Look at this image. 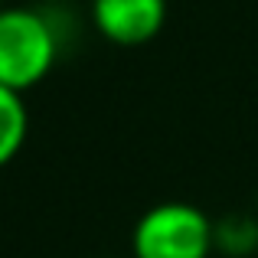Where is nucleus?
Wrapping results in <instances>:
<instances>
[{
	"instance_id": "1",
	"label": "nucleus",
	"mask_w": 258,
	"mask_h": 258,
	"mask_svg": "<svg viewBox=\"0 0 258 258\" xmlns=\"http://www.w3.org/2000/svg\"><path fill=\"white\" fill-rule=\"evenodd\" d=\"M59 59V26L36 7L0 10V85L30 92L52 72Z\"/></svg>"
},
{
	"instance_id": "2",
	"label": "nucleus",
	"mask_w": 258,
	"mask_h": 258,
	"mask_svg": "<svg viewBox=\"0 0 258 258\" xmlns=\"http://www.w3.org/2000/svg\"><path fill=\"white\" fill-rule=\"evenodd\" d=\"M134 258H209L216 252V222L183 200L151 206L131 232Z\"/></svg>"
},
{
	"instance_id": "3",
	"label": "nucleus",
	"mask_w": 258,
	"mask_h": 258,
	"mask_svg": "<svg viewBox=\"0 0 258 258\" xmlns=\"http://www.w3.org/2000/svg\"><path fill=\"white\" fill-rule=\"evenodd\" d=\"M167 23V0H92V26L114 46H144Z\"/></svg>"
},
{
	"instance_id": "4",
	"label": "nucleus",
	"mask_w": 258,
	"mask_h": 258,
	"mask_svg": "<svg viewBox=\"0 0 258 258\" xmlns=\"http://www.w3.org/2000/svg\"><path fill=\"white\" fill-rule=\"evenodd\" d=\"M30 134V111L23 105V95L0 85V170L23 151Z\"/></svg>"
},
{
	"instance_id": "5",
	"label": "nucleus",
	"mask_w": 258,
	"mask_h": 258,
	"mask_svg": "<svg viewBox=\"0 0 258 258\" xmlns=\"http://www.w3.org/2000/svg\"><path fill=\"white\" fill-rule=\"evenodd\" d=\"M258 248V222L245 213H232L216 222V252L245 258Z\"/></svg>"
},
{
	"instance_id": "6",
	"label": "nucleus",
	"mask_w": 258,
	"mask_h": 258,
	"mask_svg": "<svg viewBox=\"0 0 258 258\" xmlns=\"http://www.w3.org/2000/svg\"><path fill=\"white\" fill-rule=\"evenodd\" d=\"M0 10H4V0H0Z\"/></svg>"
}]
</instances>
